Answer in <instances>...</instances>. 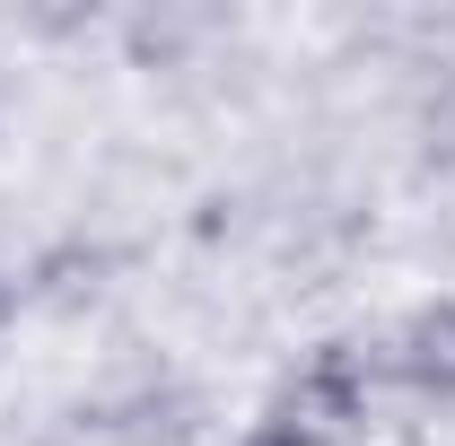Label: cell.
I'll use <instances>...</instances> for the list:
<instances>
[{"label": "cell", "instance_id": "cell-4", "mask_svg": "<svg viewBox=\"0 0 455 446\" xmlns=\"http://www.w3.org/2000/svg\"><path fill=\"white\" fill-rule=\"evenodd\" d=\"M9 315H18V280L0 272V333H9Z\"/></svg>", "mask_w": 455, "mask_h": 446}, {"label": "cell", "instance_id": "cell-3", "mask_svg": "<svg viewBox=\"0 0 455 446\" xmlns=\"http://www.w3.org/2000/svg\"><path fill=\"white\" fill-rule=\"evenodd\" d=\"M236 446H298V438H289V429H272V420H254V429H245Z\"/></svg>", "mask_w": 455, "mask_h": 446}, {"label": "cell", "instance_id": "cell-1", "mask_svg": "<svg viewBox=\"0 0 455 446\" xmlns=\"http://www.w3.org/2000/svg\"><path fill=\"white\" fill-rule=\"evenodd\" d=\"M377 386H386V350H368L359 333H333L281 377V394H272L263 420L289 429L298 446H350L377 420Z\"/></svg>", "mask_w": 455, "mask_h": 446}, {"label": "cell", "instance_id": "cell-2", "mask_svg": "<svg viewBox=\"0 0 455 446\" xmlns=\"http://www.w3.org/2000/svg\"><path fill=\"white\" fill-rule=\"evenodd\" d=\"M386 377L411 386L420 402H455V289L447 298H429V307H411L386 341Z\"/></svg>", "mask_w": 455, "mask_h": 446}]
</instances>
